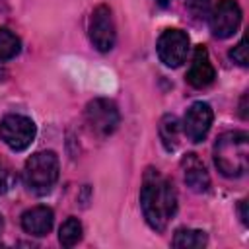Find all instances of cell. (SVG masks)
I'll list each match as a JSON object with an SVG mask.
<instances>
[{
    "label": "cell",
    "mask_w": 249,
    "mask_h": 249,
    "mask_svg": "<svg viewBox=\"0 0 249 249\" xmlns=\"http://www.w3.org/2000/svg\"><path fill=\"white\" fill-rule=\"evenodd\" d=\"M241 23V8L235 0H218L210 12V29L218 39L231 37Z\"/></svg>",
    "instance_id": "cell-8"
},
{
    "label": "cell",
    "mask_w": 249,
    "mask_h": 249,
    "mask_svg": "<svg viewBox=\"0 0 249 249\" xmlns=\"http://www.w3.org/2000/svg\"><path fill=\"white\" fill-rule=\"evenodd\" d=\"M245 101H247V95H243V99H241V117H243V119H247V109H245Z\"/></svg>",
    "instance_id": "cell-20"
},
{
    "label": "cell",
    "mask_w": 249,
    "mask_h": 249,
    "mask_svg": "<svg viewBox=\"0 0 249 249\" xmlns=\"http://www.w3.org/2000/svg\"><path fill=\"white\" fill-rule=\"evenodd\" d=\"M181 169H183V179L191 191L206 193L210 189V175L206 171V165L200 161L196 154H187L181 160Z\"/></svg>",
    "instance_id": "cell-11"
},
{
    "label": "cell",
    "mask_w": 249,
    "mask_h": 249,
    "mask_svg": "<svg viewBox=\"0 0 249 249\" xmlns=\"http://www.w3.org/2000/svg\"><path fill=\"white\" fill-rule=\"evenodd\" d=\"M14 183H16V175H14L12 167L4 160H0V195L8 193L14 187Z\"/></svg>",
    "instance_id": "cell-17"
},
{
    "label": "cell",
    "mask_w": 249,
    "mask_h": 249,
    "mask_svg": "<svg viewBox=\"0 0 249 249\" xmlns=\"http://www.w3.org/2000/svg\"><path fill=\"white\" fill-rule=\"evenodd\" d=\"M249 136L243 130H230L214 144V163L224 177H239L247 171Z\"/></svg>",
    "instance_id": "cell-2"
},
{
    "label": "cell",
    "mask_w": 249,
    "mask_h": 249,
    "mask_svg": "<svg viewBox=\"0 0 249 249\" xmlns=\"http://www.w3.org/2000/svg\"><path fill=\"white\" fill-rule=\"evenodd\" d=\"M53 222H54V216H53V210L49 206H33L21 214L23 231L37 235V237L47 235L53 228Z\"/></svg>",
    "instance_id": "cell-12"
},
{
    "label": "cell",
    "mask_w": 249,
    "mask_h": 249,
    "mask_svg": "<svg viewBox=\"0 0 249 249\" xmlns=\"http://www.w3.org/2000/svg\"><path fill=\"white\" fill-rule=\"evenodd\" d=\"M140 206L148 226L163 231L177 212V193L169 179L158 169H148L140 189Z\"/></svg>",
    "instance_id": "cell-1"
},
{
    "label": "cell",
    "mask_w": 249,
    "mask_h": 249,
    "mask_svg": "<svg viewBox=\"0 0 249 249\" xmlns=\"http://www.w3.org/2000/svg\"><path fill=\"white\" fill-rule=\"evenodd\" d=\"M115 21H113V14L111 8L101 4L91 12L89 18V39L93 43V47L101 53H107L113 49L115 45Z\"/></svg>",
    "instance_id": "cell-7"
},
{
    "label": "cell",
    "mask_w": 249,
    "mask_h": 249,
    "mask_svg": "<svg viewBox=\"0 0 249 249\" xmlns=\"http://www.w3.org/2000/svg\"><path fill=\"white\" fill-rule=\"evenodd\" d=\"M80 239H82V224L78 218L70 216L68 220L62 222L58 230V241L62 247H74Z\"/></svg>",
    "instance_id": "cell-15"
},
{
    "label": "cell",
    "mask_w": 249,
    "mask_h": 249,
    "mask_svg": "<svg viewBox=\"0 0 249 249\" xmlns=\"http://www.w3.org/2000/svg\"><path fill=\"white\" fill-rule=\"evenodd\" d=\"M230 56L233 62H237L239 66H247L249 64V54H247V39L243 37L231 51H230Z\"/></svg>",
    "instance_id": "cell-18"
},
{
    "label": "cell",
    "mask_w": 249,
    "mask_h": 249,
    "mask_svg": "<svg viewBox=\"0 0 249 249\" xmlns=\"http://www.w3.org/2000/svg\"><path fill=\"white\" fill-rule=\"evenodd\" d=\"M212 119H214V113H212V107L204 101H196L193 103L187 113H185V119H183V130L187 134V138L191 142H200L204 140V136L208 134L210 130V124H212Z\"/></svg>",
    "instance_id": "cell-9"
},
{
    "label": "cell",
    "mask_w": 249,
    "mask_h": 249,
    "mask_svg": "<svg viewBox=\"0 0 249 249\" xmlns=\"http://www.w3.org/2000/svg\"><path fill=\"white\" fill-rule=\"evenodd\" d=\"M37 134V126L29 117L23 115H6L0 121V140L10 146L14 152L25 150Z\"/></svg>",
    "instance_id": "cell-5"
},
{
    "label": "cell",
    "mask_w": 249,
    "mask_h": 249,
    "mask_svg": "<svg viewBox=\"0 0 249 249\" xmlns=\"http://www.w3.org/2000/svg\"><path fill=\"white\" fill-rule=\"evenodd\" d=\"M171 243H173V247H181V249H200L208 243V235L202 230L181 228L175 231Z\"/></svg>",
    "instance_id": "cell-14"
},
{
    "label": "cell",
    "mask_w": 249,
    "mask_h": 249,
    "mask_svg": "<svg viewBox=\"0 0 249 249\" xmlns=\"http://www.w3.org/2000/svg\"><path fill=\"white\" fill-rule=\"evenodd\" d=\"M86 123L89 130L101 138L113 134L121 123L119 109L115 101L105 97H95L86 105Z\"/></svg>",
    "instance_id": "cell-4"
},
{
    "label": "cell",
    "mask_w": 249,
    "mask_h": 249,
    "mask_svg": "<svg viewBox=\"0 0 249 249\" xmlns=\"http://www.w3.org/2000/svg\"><path fill=\"white\" fill-rule=\"evenodd\" d=\"M160 132V140L163 144V148L167 152H175L179 146V138H181V126L175 115H163L158 126Z\"/></svg>",
    "instance_id": "cell-13"
},
{
    "label": "cell",
    "mask_w": 249,
    "mask_h": 249,
    "mask_svg": "<svg viewBox=\"0 0 249 249\" xmlns=\"http://www.w3.org/2000/svg\"><path fill=\"white\" fill-rule=\"evenodd\" d=\"M239 214H241V222L247 224V200L239 202Z\"/></svg>",
    "instance_id": "cell-19"
},
{
    "label": "cell",
    "mask_w": 249,
    "mask_h": 249,
    "mask_svg": "<svg viewBox=\"0 0 249 249\" xmlns=\"http://www.w3.org/2000/svg\"><path fill=\"white\" fill-rule=\"evenodd\" d=\"M185 78L193 88H198V89L206 88L214 82L216 72H214V66L210 62L206 47H202V45L195 47V53H193V58H191V64H189Z\"/></svg>",
    "instance_id": "cell-10"
},
{
    "label": "cell",
    "mask_w": 249,
    "mask_h": 249,
    "mask_svg": "<svg viewBox=\"0 0 249 249\" xmlns=\"http://www.w3.org/2000/svg\"><path fill=\"white\" fill-rule=\"evenodd\" d=\"M2 230H4V220H2V216H0V235H2Z\"/></svg>",
    "instance_id": "cell-21"
},
{
    "label": "cell",
    "mask_w": 249,
    "mask_h": 249,
    "mask_svg": "<svg viewBox=\"0 0 249 249\" xmlns=\"http://www.w3.org/2000/svg\"><path fill=\"white\" fill-rule=\"evenodd\" d=\"M156 51L165 66L177 68L189 54V35L181 29H165L158 39Z\"/></svg>",
    "instance_id": "cell-6"
},
{
    "label": "cell",
    "mask_w": 249,
    "mask_h": 249,
    "mask_svg": "<svg viewBox=\"0 0 249 249\" xmlns=\"http://www.w3.org/2000/svg\"><path fill=\"white\" fill-rule=\"evenodd\" d=\"M58 156L51 150L33 154L23 165V183L33 195H47L58 179Z\"/></svg>",
    "instance_id": "cell-3"
},
{
    "label": "cell",
    "mask_w": 249,
    "mask_h": 249,
    "mask_svg": "<svg viewBox=\"0 0 249 249\" xmlns=\"http://www.w3.org/2000/svg\"><path fill=\"white\" fill-rule=\"evenodd\" d=\"M160 2H165V0H160Z\"/></svg>",
    "instance_id": "cell-22"
},
{
    "label": "cell",
    "mask_w": 249,
    "mask_h": 249,
    "mask_svg": "<svg viewBox=\"0 0 249 249\" xmlns=\"http://www.w3.org/2000/svg\"><path fill=\"white\" fill-rule=\"evenodd\" d=\"M19 39L16 37V33H12L6 27H0V60H8L14 58L19 53Z\"/></svg>",
    "instance_id": "cell-16"
}]
</instances>
